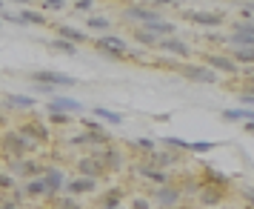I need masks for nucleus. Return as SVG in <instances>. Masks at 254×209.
<instances>
[{"label":"nucleus","instance_id":"obj_40","mask_svg":"<svg viewBox=\"0 0 254 209\" xmlns=\"http://www.w3.org/2000/svg\"><path fill=\"white\" fill-rule=\"evenodd\" d=\"M134 209H149V204L146 201H134Z\"/></svg>","mask_w":254,"mask_h":209},{"label":"nucleus","instance_id":"obj_24","mask_svg":"<svg viewBox=\"0 0 254 209\" xmlns=\"http://www.w3.org/2000/svg\"><path fill=\"white\" fill-rule=\"evenodd\" d=\"M149 26V32H160V35H172L174 26L172 23H163V20H154V23H146Z\"/></svg>","mask_w":254,"mask_h":209},{"label":"nucleus","instance_id":"obj_13","mask_svg":"<svg viewBox=\"0 0 254 209\" xmlns=\"http://www.w3.org/2000/svg\"><path fill=\"white\" fill-rule=\"evenodd\" d=\"M66 189H69L71 195H80V192H92V189H94V181H92V178H83V181H69V184H66Z\"/></svg>","mask_w":254,"mask_h":209},{"label":"nucleus","instance_id":"obj_1","mask_svg":"<svg viewBox=\"0 0 254 209\" xmlns=\"http://www.w3.org/2000/svg\"><path fill=\"white\" fill-rule=\"evenodd\" d=\"M32 146H35V143L26 138L20 129H9V132H3V138H0V149H3V155H9V158H23Z\"/></svg>","mask_w":254,"mask_h":209},{"label":"nucleus","instance_id":"obj_28","mask_svg":"<svg viewBox=\"0 0 254 209\" xmlns=\"http://www.w3.org/2000/svg\"><path fill=\"white\" fill-rule=\"evenodd\" d=\"M237 35H252L254 37V23H252V20L240 23V26H237Z\"/></svg>","mask_w":254,"mask_h":209},{"label":"nucleus","instance_id":"obj_6","mask_svg":"<svg viewBox=\"0 0 254 209\" xmlns=\"http://www.w3.org/2000/svg\"><path fill=\"white\" fill-rule=\"evenodd\" d=\"M20 132H23V135L32 140V143H35V140H46V138H49V126H46V123H37V120H29V123H23V126H20Z\"/></svg>","mask_w":254,"mask_h":209},{"label":"nucleus","instance_id":"obj_25","mask_svg":"<svg viewBox=\"0 0 254 209\" xmlns=\"http://www.w3.org/2000/svg\"><path fill=\"white\" fill-rule=\"evenodd\" d=\"M43 9H49V12H60V9H66V0H43Z\"/></svg>","mask_w":254,"mask_h":209},{"label":"nucleus","instance_id":"obj_30","mask_svg":"<svg viewBox=\"0 0 254 209\" xmlns=\"http://www.w3.org/2000/svg\"><path fill=\"white\" fill-rule=\"evenodd\" d=\"M117 204H120V192H109V198H106V207L115 209Z\"/></svg>","mask_w":254,"mask_h":209},{"label":"nucleus","instance_id":"obj_2","mask_svg":"<svg viewBox=\"0 0 254 209\" xmlns=\"http://www.w3.org/2000/svg\"><path fill=\"white\" fill-rule=\"evenodd\" d=\"M97 49H100V52H106V55H109V58H123V55H126V40H123V37H115V35H106V37H97Z\"/></svg>","mask_w":254,"mask_h":209},{"label":"nucleus","instance_id":"obj_22","mask_svg":"<svg viewBox=\"0 0 254 209\" xmlns=\"http://www.w3.org/2000/svg\"><path fill=\"white\" fill-rule=\"evenodd\" d=\"M234 58L243 60V63H254V46H240V49H234Z\"/></svg>","mask_w":254,"mask_h":209},{"label":"nucleus","instance_id":"obj_4","mask_svg":"<svg viewBox=\"0 0 254 209\" xmlns=\"http://www.w3.org/2000/svg\"><path fill=\"white\" fill-rule=\"evenodd\" d=\"M40 181H43V189H46V195H55L60 186L66 184V178H63V172H60V169H46Z\"/></svg>","mask_w":254,"mask_h":209},{"label":"nucleus","instance_id":"obj_46","mask_svg":"<svg viewBox=\"0 0 254 209\" xmlns=\"http://www.w3.org/2000/svg\"><path fill=\"white\" fill-rule=\"evenodd\" d=\"M0 126H3V117H0Z\"/></svg>","mask_w":254,"mask_h":209},{"label":"nucleus","instance_id":"obj_27","mask_svg":"<svg viewBox=\"0 0 254 209\" xmlns=\"http://www.w3.org/2000/svg\"><path fill=\"white\" fill-rule=\"evenodd\" d=\"M203 204H217L220 201V192H214V189H208V192H203V198H200Z\"/></svg>","mask_w":254,"mask_h":209},{"label":"nucleus","instance_id":"obj_32","mask_svg":"<svg viewBox=\"0 0 254 209\" xmlns=\"http://www.w3.org/2000/svg\"><path fill=\"white\" fill-rule=\"evenodd\" d=\"M92 6H94V0H77V3H74V9H77V12H89Z\"/></svg>","mask_w":254,"mask_h":209},{"label":"nucleus","instance_id":"obj_17","mask_svg":"<svg viewBox=\"0 0 254 209\" xmlns=\"http://www.w3.org/2000/svg\"><path fill=\"white\" fill-rule=\"evenodd\" d=\"M191 20L206 23V26H220V23H223V17H220V14H203V12H194V14H191Z\"/></svg>","mask_w":254,"mask_h":209},{"label":"nucleus","instance_id":"obj_10","mask_svg":"<svg viewBox=\"0 0 254 209\" xmlns=\"http://www.w3.org/2000/svg\"><path fill=\"white\" fill-rule=\"evenodd\" d=\"M60 37L69 40V43H86V40H89L80 29H71V26H60Z\"/></svg>","mask_w":254,"mask_h":209},{"label":"nucleus","instance_id":"obj_26","mask_svg":"<svg viewBox=\"0 0 254 209\" xmlns=\"http://www.w3.org/2000/svg\"><path fill=\"white\" fill-rule=\"evenodd\" d=\"M163 143L177 146V149H191V143H189V140H180V138H163Z\"/></svg>","mask_w":254,"mask_h":209},{"label":"nucleus","instance_id":"obj_33","mask_svg":"<svg viewBox=\"0 0 254 209\" xmlns=\"http://www.w3.org/2000/svg\"><path fill=\"white\" fill-rule=\"evenodd\" d=\"M137 40L140 43H146V46H151V43H154V35H151V32H140Z\"/></svg>","mask_w":254,"mask_h":209},{"label":"nucleus","instance_id":"obj_5","mask_svg":"<svg viewBox=\"0 0 254 209\" xmlns=\"http://www.w3.org/2000/svg\"><path fill=\"white\" fill-rule=\"evenodd\" d=\"M46 109H49V115H52V112L63 115V112H80L83 106L77 104V101H71V98H52Z\"/></svg>","mask_w":254,"mask_h":209},{"label":"nucleus","instance_id":"obj_45","mask_svg":"<svg viewBox=\"0 0 254 209\" xmlns=\"http://www.w3.org/2000/svg\"><path fill=\"white\" fill-rule=\"evenodd\" d=\"M249 9H254V3H249Z\"/></svg>","mask_w":254,"mask_h":209},{"label":"nucleus","instance_id":"obj_12","mask_svg":"<svg viewBox=\"0 0 254 209\" xmlns=\"http://www.w3.org/2000/svg\"><path fill=\"white\" fill-rule=\"evenodd\" d=\"M177 198H180V192H177V189L163 186L160 192H157V204H160V207H174V204H177Z\"/></svg>","mask_w":254,"mask_h":209},{"label":"nucleus","instance_id":"obj_20","mask_svg":"<svg viewBox=\"0 0 254 209\" xmlns=\"http://www.w3.org/2000/svg\"><path fill=\"white\" fill-rule=\"evenodd\" d=\"M92 112H94L97 117H103V120H109V123H120V120H123V117L117 115V112H109V109H103V106H94Z\"/></svg>","mask_w":254,"mask_h":209},{"label":"nucleus","instance_id":"obj_29","mask_svg":"<svg viewBox=\"0 0 254 209\" xmlns=\"http://www.w3.org/2000/svg\"><path fill=\"white\" fill-rule=\"evenodd\" d=\"M89 26L92 29H109V20L106 17H89Z\"/></svg>","mask_w":254,"mask_h":209},{"label":"nucleus","instance_id":"obj_42","mask_svg":"<svg viewBox=\"0 0 254 209\" xmlns=\"http://www.w3.org/2000/svg\"><path fill=\"white\" fill-rule=\"evenodd\" d=\"M0 209H17V207H14V204H3Z\"/></svg>","mask_w":254,"mask_h":209},{"label":"nucleus","instance_id":"obj_14","mask_svg":"<svg viewBox=\"0 0 254 209\" xmlns=\"http://www.w3.org/2000/svg\"><path fill=\"white\" fill-rule=\"evenodd\" d=\"M214 69H223V72H237V63L234 60H229V58H220V55H211V58H206Z\"/></svg>","mask_w":254,"mask_h":209},{"label":"nucleus","instance_id":"obj_34","mask_svg":"<svg viewBox=\"0 0 254 209\" xmlns=\"http://www.w3.org/2000/svg\"><path fill=\"white\" fill-rule=\"evenodd\" d=\"M0 189H14V181L9 175H0Z\"/></svg>","mask_w":254,"mask_h":209},{"label":"nucleus","instance_id":"obj_43","mask_svg":"<svg viewBox=\"0 0 254 209\" xmlns=\"http://www.w3.org/2000/svg\"><path fill=\"white\" fill-rule=\"evenodd\" d=\"M14 3H32V0H14Z\"/></svg>","mask_w":254,"mask_h":209},{"label":"nucleus","instance_id":"obj_7","mask_svg":"<svg viewBox=\"0 0 254 209\" xmlns=\"http://www.w3.org/2000/svg\"><path fill=\"white\" fill-rule=\"evenodd\" d=\"M183 75L191 78V81H200V83H217V75L203 69V66H183Z\"/></svg>","mask_w":254,"mask_h":209},{"label":"nucleus","instance_id":"obj_31","mask_svg":"<svg viewBox=\"0 0 254 209\" xmlns=\"http://www.w3.org/2000/svg\"><path fill=\"white\" fill-rule=\"evenodd\" d=\"M217 143H211V140H206V143H191V149L194 152H208V149H214Z\"/></svg>","mask_w":254,"mask_h":209},{"label":"nucleus","instance_id":"obj_44","mask_svg":"<svg viewBox=\"0 0 254 209\" xmlns=\"http://www.w3.org/2000/svg\"><path fill=\"white\" fill-rule=\"evenodd\" d=\"M0 12H3V0H0Z\"/></svg>","mask_w":254,"mask_h":209},{"label":"nucleus","instance_id":"obj_15","mask_svg":"<svg viewBox=\"0 0 254 209\" xmlns=\"http://www.w3.org/2000/svg\"><path fill=\"white\" fill-rule=\"evenodd\" d=\"M80 172L89 175V178H92V175H100V172H103V163H100V161H92V158H86V161H80Z\"/></svg>","mask_w":254,"mask_h":209},{"label":"nucleus","instance_id":"obj_19","mask_svg":"<svg viewBox=\"0 0 254 209\" xmlns=\"http://www.w3.org/2000/svg\"><path fill=\"white\" fill-rule=\"evenodd\" d=\"M49 46L55 49V52H66V55H74V52H77V49H74V43H69V40H60V37L49 40Z\"/></svg>","mask_w":254,"mask_h":209},{"label":"nucleus","instance_id":"obj_36","mask_svg":"<svg viewBox=\"0 0 254 209\" xmlns=\"http://www.w3.org/2000/svg\"><path fill=\"white\" fill-rule=\"evenodd\" d=\"M109 163H115V166H117V163H120V155H117L115 149H109Z\"/></svg>","mask_w":254,"mask_h":209},{"label":"nucleus","instance_id":"obj_37","mask_svg":"<svg viewBox=\"0 0 254 209\" xmlns=\"http://www.w3.org/2000/svg\"><path fill=\"white\" fill-rule=\"evenodd\" d=\"M137 146H140V149H154V143H151V140H137Z\"/></svg>","mask_w":254,"mask_h":209},{"label":"nucleus","instance_id":"obj_9","mask_svg":"<svg viewBox=\"0 0 254 209\" xmlns=\"http://www.w3.org/2000/svg\"><path fill=\"white\" fill-rule=\"evenodd\" d=\"M12 169H14L17 175H23V178H29V175H37V172H40V166H37V163L23 161V158H17V161L12 163Z\"/></svg>","mask_w":254,"mask_h":209},{"label":"nucleus","instance_id":"obj_18","mask_svg":"<svg viewBox=\"0 0 254 209\" xmlns=\"http://www.w3.org/2000/svg\"><path fill=\"white\" fill-rule=\"evenodd\" d=\"M140 175H146L149 181H154V184H166V172L163 169H149V166H140Z\"/></svg>","mask_w":254,"mask_h":209},{"label":"nucleus","instance_id":"obj_38","mask_svg":"<svg viewBox=\"0 0 254 209\" xmlns=\"http://www.w3.org/2000/svg\"><path fill=\"white\" fill-rule=\"evenodd\" d=\"M52 120H55V123H66L69 117H66V115H58V112H52Z\"/></svg>","mask_w":254,"mask_h":209},{"label":"nucleus","instance_id":"obj_11","mask_svg":"<svg viewBox=\"0 0 254 209\" xmlns=\"http://www.w3.org/2000/svg\"><path fill=\"white\" fill-rule=\"evenodd\" d=\"M126 17H131V20H143V23H154V20H160V14L149 12V9H128Z\"/></svg>","mask_w":254,"mask_h":209},{"label":"nucleus","instance_id":"obj_8","mask_svg":"<svg viewBox=\"0 0 254 209\" xmlns=\"http://www.w3.org/2000/svg\"><path fill=\"white\" fill-rule=\"evenodd\" d=\"M160 49H166V52H174V55H180V58H186V55H189V46H186L183 40H174V37H166V40H160Z\"/></svg>","mask_w":254,"mask_h":209},{"label":"nucleus","instance_id":"obj_3","mask_svg":"<svg viewBox=\"0 0 254 209\" xmlns=\"http://www.w3.org/2000/svg\"><path fill=\"white\" fill-rule=\"evenodd\" d=\"M32 81L35 83H46V86H74V83H77L74 78H69V75H63V72H52V69L35 72Z\"/></svg>","mask_w":254,"mask_h":209},{"label":"nucleus","instance_id":"obj_39","mask_svg":"<svg viewBox=\"0 0 254 209\" xmlns=\"http://www.w3.org/2000/svg\"><path fill=\"white\" fill-rule=\"evenodd\" d=\"M240 101L243 104H254V95H240Z\"/></svg>","mask_w":254,"mask_h":209},{"label":"nucleus","instance_id":"obj_41","mask_svg":"<svg viewBox=\"0 0 254 209\" xmlns=\"http://www.w3.org/2000/svg\"><path fill=\"white\" fill-rule=\"evenodd\" d=\"M154 3H157V6H166V3H174V0H154Z\"/></svg>","mask_w":254,"mask_h":209},{"label":"nucleus","instance_id":"obj_16","mask_svg":"<svg viewBox=\"0 0 254 209\" xmlns=\"http://www.w3.org/2000/svg\"><path fill=\"white\" fill-rule=\"evenodd\" d=\"M9 104L14 109H32L35 106V98H29V95H9Z\"/></svg>","mask_w":254,"mask_h":209},{"label":"nucleus","instance_id":"obj_23","mask_svg":"<svg viewBox=\"0 0 254 209\" xmlns=\"http://www.w3.org/2000/svg\"><path fill=\"white\" fill-rule=\"evenodd\" d=\"M226 40H229L231 46H254V37L252 35H234V37H226Z\"/></svg>","mask_w":254,"mask_h":209},{"label":"nucleus","instance_id":"obj_35","mask_svg":"<svg viewBox=\"0 0 254 209\" xmlns=\"http://www.w3.org/2000/svg\"><path fill=\"white\" fill-rule=\"evenodd\" d=\"M243 120H249V123H254V109H243Z\"/></svg>","mask_w":254,"mask_h":209},{"label":"nucleus","instance_id":"obj_21","mask_svg":"<svg viewBox=\"0 0 254 209\" xmlns=\"http://www.w3.org/2000/svg\"><path fill=\"white\" fill-rule=\"evenodd\" d=\"M23 195H26V198H37V195H46V189H43V181H32V184H26Z\"/></svg>","mask_w":254,"mask_h":209}]
</instances>
